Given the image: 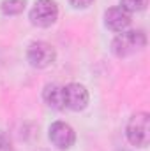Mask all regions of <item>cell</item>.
Here are the masks:
<instances>
[{"label": "cell", "mask_w": 150, "mask_h": 151, "mask_svg": "<svg viewBox=\"0 0 150 151\" xmlns=\"http://www.w3.org/2000/svg\"><path fill=\"white\" fill-rule=\"evenodd\" d=\"M48 137L51 141L53 146H57L58 150H69L76 141V134L73 127L66 121H55L50 127Z\"/></svg>", "instance_id": "5b68a950"}, {"label": "cell", "mask_w": 150, "mask_h": 151, "mask_svg": "<svg viewBox=\"0 0 150 151\" xmlns=\"http://www.w3.org/2000/svg\"><path fill=\"white\" fill-rule=\"evenodd\" d=\"M30 23L39 28L51 27L58 18V5L55 0H37L30 9Z\"/></svg>", "instance_id": "3957f363"}, {"label": "cell", "mask_w": 150, "mask_h": 151, "mask_svg": "<svg viewBox=\"0 0 150 151\" xmlns=\"http://www.w3.org/2000/svg\"><path fill=\"white\" fill-rule=\"evenodd\" d=\"M27 60L34 69H46L57 60V51L50 42L36 40L27 49Z\"/></svg>", "instance_id": "277c9868"}, {"label": "cell", "mask_w": 150, "mask_h": 151, "mask_svg": "<svg viewBox=\"0 0 150 151\" xmlns=\"http://www.w3.org/2000/svg\"><path fill=\"white\" fill-rule=\"evenodd\" d=\"M9 150H11V141L7 137V134L0 130V151H9Z\"/></svg>", "instance_id": "8fae6325"}, {"label": "cell", "mask_w": 150, "mask_h": 151, "mask_svg": "<svg viewBox=\"0 0 150 151\" xmlns=\"http://www.w3.org/2000/svg\"><path fill=\"white\" fill-rule=\"evenodd\" d=\"M127 141L136 148H147L150 141V116L149 113H136L131 116L125 128Z\"/></svg>", "instance_id": "7a4b0ae2"}, {"label": "cell", "mask_w": 150, "mask_h": 151, "mask_svg": "<svg viewBox=\"0 0 150 151\" xmlns=\"http://www.w3.org/2000/svg\"><path fill=\"white\" fill-rule=\"evenodd\" d=\"M147 5V0H120V7H124L127 12L143 11Z\"/></svg>", "instance_id": "30bf717a"}, {"label": "cell", "mask_w": 150, "mask_h": 151, "mask_svg": "<svg viewBox=\"0 0 150 151\" xmlns=\"http://www.w3.org/2000/svg\"><path fill=\"white\" fill-rule=\"evenodd\" d=\"M42 100L46 102L48 107L55 109V111H62L66 109V102H64V91L58 84H46L42 90Z\"/></svg>", "instance_id": "ba28073f"}, {"label": "cell", "mask_w": 150, "mask_h": 151, "mask_svg": "<svg viewBox=\"0 0 150 151\" xmlns=\"http://www.w3.org/2000/svg\"><path fill=\"white\" fill-rule=\"evenodd\" d=\"M66 107L71 111H83L88 106V91L79 83H69L62 88Z\"/></svg>", "instance_id": "8992f818"}, {"label": "cell", "mask_w": 150, "mask_h": 151, "mask_svg": "<svg viewBox=\"0 0 150 151\" xmlns=\"http://www.w3.org/2000/svg\"><path fill=\"white\" fill-rule=\"evenodd\" d=\"M69 2H71V5L76 7V9H87L88 5H92L94 0H69Z\"/></svg>", "instance_id": "7c38bea8"}, {"label": "cell", "mask_w": 150, "mask_h": 151, "mask_svg": "<svg viewBox=\"0 0 150 151\" xmlns=\"http://www.w3.org/2000/svg\"><path fill=\"white\" fill-rule=\"evenodd\" d=\"M120 151H125V150H120Z\"/></svg>", "instance_id": "4fadbf2b"}, {"label": "cell", "mask_w": 150, "mask_h": 151, "mask_svg": "<svg viewBox=\"0 0 150 151\" xmlns=\"http://www.w3.org/2000/svg\"><path fill=\"white\" fill-rule=\"evenodd\" d=\"M27 0H2L0 9L5 16H18L25 11Z\"/></svg>", "instance_id": "9c48e42d"}, {"label": "cell", "mask_w": 150, "mask_h": 151, "mask_svg": "<svg viewBox=\"0 0 150 151\" xmlns=\"http://www.w3.org/2000/svg\"><path fill=\"white\" fill-rule=\"evenodd\" d=\"M104 25L113 30V32H124L129 28L131 25V12H127L124 7L117 5V7H110L104 12Z\"/></svg>", "instance_id": "52a82bcc"}, {"label": "cell", "mask_w": 150, "mask_h": 151, "mask_svg": "<svg viewBox=\"0 0 150 151\" xmlns=\"http://www.w3.org/2000/svg\"><path fill=\"white\" fill-rule=\"evenodd\" d=\"M147 46V37L141 30H124L111 40V51L115 56L125 58Z\"/></svg>", "instance_id": "6da1fadb"}]
</instances>
